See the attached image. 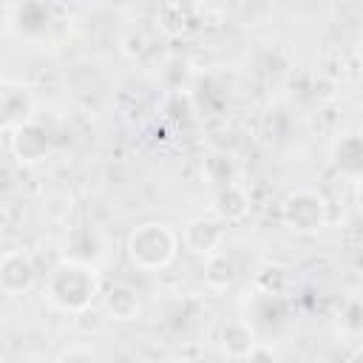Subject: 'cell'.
Wrapping results in <instances>:
<instances>
[{"label": "cell", "mask_w": 363, "mask_h": 363, "mask_svg": "<svg viewBox=\"0 0 363 363\" xmlns=\"http://www.w3.org/2000/svg\"><path fill=\"white\" fill-rule=\"evenodd\" d=\"M37 284V267L23 250H9L0 258V289L6 295H26Z\"/></svg>", "instance_id": "cell-6"}, {"label": "cell", "mask_w": 363, "mask_h": 363, "mask_svg": "<svg viewBox=\"0 0 363 363\" xmlns=\"http://www.w3.org/2000/svg\"><path fill=\"white\" fill-rule=\"evenodd\" d=\"M224 238H227V227L218 216H199V218H190L184 224V233H182V241L184 247L193 252V255H213L224 247Z\"/></svg>", "instance_id": "cell-5"}, {"label": "cell", "mask_w": 363, "mask_h": 363, "mask_svg": "<svg viewBox=\"0 0 363 363\" xmlns=\"http://www.w3.org/2000/svg\"><path fill=\"white\" fill-rule=\"evenodd\" d=\"M354 201H357V207H360V213H363V179H360V184H357V193H354Z\"/></svg>", "instance_id": "cell-22"}, {"label": "cell", "mask_w": 363, "mask_h": 363, "mask_svg": "<svg viewBox=\"0 0 363 363\" xmlns=\"http://www.w3.org/2000/svg\"><path fill=\"white\" fill-rule=\"evenodd\" d=\"M286 286H289V275H286V269L278 267V264H267V267H261L258 275H255V292L281 298V295L286 292Z\"/></svg>", "instance_id": "cell-15"}, {"label": "cell", "mask_w": 363, "mask_h": 363, "mask_svg": "<svg viewBox=\"0 0 363 363\" xmlns=\"http://www.w3.org/2000/svg\"><path fill=\"white\" fill-rule=\"evenodd\" d=\"M119 48H122L125 57L136 60V57H142V54L147 51V37H145L142 31H128V34L119 40Z\"/></svg>", "instance_id": "cell-19"}, {"label": "cell", "mask_w": 363, "mask_h": 363, "mask_svg": "<svg viewBox=\"0 0 363 363\" xmlns=\"http://www.w3.org/2000/svg\"><path fill=\"white\" fill-rule=\"evenodd\" d=\"M247 360H275V352L267 349V346H261V343H255L252 352L247 354Z\"/></svg>", "instance_id": "cell-21"}, {"label": "cell", "mask_w": 363, "mask_h": 363, "mask_svg": "<svg viewBox=\"0 0 363 363\" xmlns=\"http://www.w3.org/2000/svg\"><path fill=\"white\" fill-rule=\"evenodd\" d=\"M34 119V96L31 88L20 79H3L0 85V122L3 130H14Z\"/></svg>", "instance_id": "cell-4"}, {"label": "cell", "mask_w": 363, "mask_h": 363, "mask_svg": "<svg viewBox=\"0 0 363 363\" xmlns=\"http://www.w3.org/2000/svg\"><path fill=\"white\" fill-rule=\"evenodd\" d=\"M48 147H51V139H48V130L40 125V122H26L20 128L11 130V153L20 164H37L48 156Z\"/></svg>", "instance_id": "cell-7"}, {"label": "cell", "mask_w": 363, "mask_h": 363, "mask_svg": "<svg viewBox=\"0 0 363 363\" xmlns=\"http://www.w3.org/2000/svg\"><path fill=\"white\" fill-rule=\"evenodd\" d=\"M102 306L113 320L128 323V320H136V315L142 309V301H139V292L130 284H113L102 292Z\"/></svg>", "instance_id": "cell-9"}, {"label": "cell", "mask_w": 363, "mask_h": 363, "mask_svg": "<svg viewBox=\"0 0 363 363\" xmlns=\"http://www.w3.org/2000/svg\"><path fill=\"white\" fill-rule=\"evenodd\" d=\"M102 255H105V241L94 230H74L65 241V258H71V261L96 267V261Z\"/></svg>", "instance_id": "cell-10"}, {"label": "cell", "mask_w": 363, "mask_h": 363, "mask_svg": "<svg viewBox=\"0 0 363 363\" xmlns=\"http://www.w3.org/2000/svg\"><path fill=\"white\" fill-rule=\"evenodd\" d=\"M71 210H74V196L65 193V190H54V193H48V196L43 199V218L51 221V224L68 221Z\"/></svg>", "instance_id": "cell-16"}, {"label": "cell", "mask_w": 363, "mask_h": 363, "mask_svg": "<svg viewBox=\"0 0 363 363\" xmlns=\"http://www.w3.org/2000/svg\"><path fill=\"white\" fill-rule=\"evenodd\" d=\"M247 213H250V193L238 182L216 190V196H213V216H218L224 224H235V221L247 218Z\"/></svg>", "instance_id": "cell-8"}, {"label": "cell", "mask_w": 363, "mask_h": 363, "mask_svg": "<svg viewBox=\"0 0 363 363\" xmlns=\"http://www.w3.org/2000/svg\"><path fill=\"white\" fill-rule=\"evenodd\" d=\"M176 247H179L176 233L162 221L139 224L136 230H130L128 244H125L130 264L145 269V272H156V269L170 267V261L176 258Z\"/></svg>", "instance_id": "cell-2"}, {"label": "cell", "mask_w": 363, "mask_h": 363, "mask_svg": "<svg viewBox=\"0 0 363 363\" xmlns=\"http://www.w3.org/2000/svg\"><path fill=\"white\" fill-rule=\"evenodd\" d=\"M162 113L170 119V122H190V116H193V102H190V96L184 94V91H170L167 96H164V102H162Z\"/></svg>", "instance_id": "cell-17"}, {"label": "cell", "mask_w": 363, "mask_h": 363, "mask_svg": "<svg viewBox=\"0 0 363 363\" xmlns=\"http://www.w3.org/2000/svg\"><path fill=\"white\" fill-rule=\"evenodd\" d=\"M96 357V352L94 349H88V346H71V349H62L60 354H57V360L60 363H71V360H94Z\"/></svg>", "instance_id": "cell-20"}, {"label": "cell", "mask_w": 363, "mask_h": 363, "mask_svg": "<svg viewBox=\"0 0 363 363\" xmlns=\"http://www.w3.org/2000/svg\"><path fill=\"white\" fill-rule=\"evenodd\" d=\"M332 164L349 179H363V136L360 133L343 136L332 147Z\"/></svg>", "instance_id": "cell-11"}, {"label": "cell", "mask_w": 363, "mask_h": 363, "mask_svg": "<svg viewBox=\"0 0 363 363\" xmlns=\"http://www.w3.org/2000/svg\"><path fill=\"white\" fill-rule=\"evenodd\" d=\"M352 360H363V346H357V349L352 352Z\"/></svg>", "instance_id": "cell-23"}, {"label": "cell", "mask_w": 363, "mask_h": 363, "mask_svg": "<svg viewBox=\"0 0 363 363\" xmlns=\"http://www.w3.org/2000/svg\"><path fill=\"white\" fill-rule=\"evenodd\" d=\"M235 275H238V267H235L233 255H227L224 250H218V252H213V255L204 258V284L210 289H216V292L230 289L233 281H235Z\"/></svg>", "instance_id": "cell-14"}, {"label": "cell", "mask_w": 363, "mask_h": 363, "mask_svg": "<svg viewBox=\"0 0 363 363\" xmlns=\"http://www.w3.org/2000/svg\"><path fill=\"white\" fill-rule=\"evenodd\" d=\"M221 352L233 360H247V354L252 352V346L258 343L255 340V329L244 320H233L221 329Z\"/></svg>", "instance_id": "cell-12"}, {"label": "cell", "mask_w": 363, "mask_h": 363, "mask_svg": "<svg viewBox=\"0 0 363 363\" xmlns=\"http://www.w3.org/2000/svg\"><path fill=\"white\" fill-rule=\"evenodd\" d=\"M99 295L96 267L62 258L45 278V298L62 312H85Z\"/></svg>", "instance_id": "cell-1"}, {"label": "cell", "mask_w": 363, "mask_h": 363, "mask_svg": "<svg viewBox=\"0 0 363 363\" xmlns=\"http://www.w3.org/2000/svg\"><path fill=\"white\" fill-rule=\"evenodd\" d=\"M340 326L352 335L363 332V298H349L340 309Z\"/></svg>", "instance_id": "cell-18"}, {"label": "cell", "mask_w": 363, "mask_h": 363, "mask_svg": "<svg viewBox=\"0 0 363 363\" xmlns=\"http://www.w3.org/2000/svg\"><path fill=\"white\" fill-rule=\"evenodd\" d=\"M329 207L318 190H295L281 204V221L292 233H318L326 224Z\"/></svg>", "instance_id": "cell-3"}, {"label": "cell", "mask_w": 363, "mask_h": 363, "mask_svg": "<svg viewBox=\"0 0 363 363\" xmlns=\"http://www.w3.org/2000/svg\"><path fill=\"white\" fill-rule=\"evenodd\" d=\"M201 176H204V182H210L218 190V187H227L238 179V164L227 150H213L201 162Z\"/></svg>", "instance_id": "cell-13"}]
</instances>
